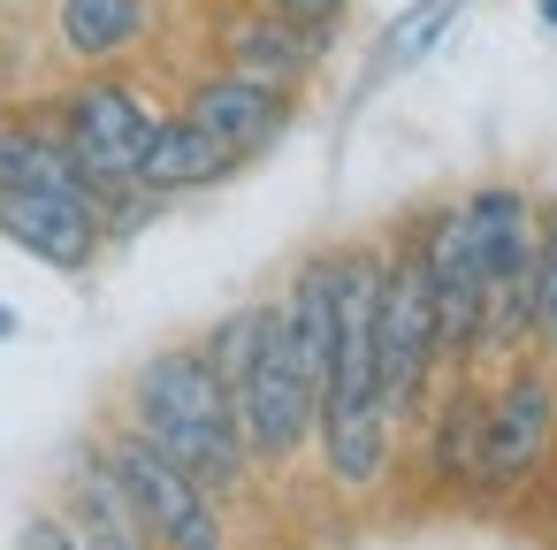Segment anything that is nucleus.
I'll return each mask as SVG.
<instances>
[{
    "instance_id": "obj_1",
    "label": "nucleus",
    "mask_w": 557,
    "mask_h": 550,
    "mask_svg": "<svg viewBox=\"0 0 557 550\" xmlns=\"http://www.w3.org/2000/svg\"><path fill=\"white\" fill-rule=\"evenodd\" d=\"M123 428H138L153 451H169L191 481H207L214 497L252 481V451L237 436V405L230 382L214 375V359L199 344H161L131 367L123 390Z\"/></svg>"
},
{
    "instance_id": "obj_2",
    "label": "nucleus",
    "mask_w": 557,
    "mask_h": 550,
    "mask_svg": "<svg viewBox=\"0 0 557 550\" xmlns=\"http://www.w3.org/2000/svg\"><path fill=\"white\" fill-rule=\"evenodd\" d=\"M230 405H237V436L252 451V466L283 474L306 443H313V420H321V398L290 352V329H283V306L268 298L260 306V337H252V359L245 375L230 382Z\"/></svg>"
},
{
    "instance_id": "obj_3",
    "label": "nucleus",
    "mask_w": 557,
    "mask_h": 550,
    "mask_svg": "<svg viewBox=\"0 0 557 550\" xmlns=\"http://www.w3.org/2000/svg\"><path fill=\"white\" fill-rule=\"evenodd\" d=\"M443 367V337H435V291L420 276V253L397 245L382 260V306H374V382H382V413L397 428H412L428 413Z\"/></svg>"
},
{
    "instance_id": "obj_4",
    "label": "nucleus",
    "mask_w": 557,
    "mask_h": 550,
    "mask_svg": "<svg viewBox=\"0 0 557 550\" xmlns=\"http://www.w3.org/2000/svg\"><path fill=\"white\" fill-rule=\"evenodd\" d=\"M100 459H108V474L123 481V497H131V512H138V527H146L153 550H230L222 497H214L207 481H191L169 451H153L138 428H115V436L100 443Z\"/></svg>"
},
{
    "instance_id": "obj_5",
    "label": "nucleus",
    "mask_w": 557,
    "mask_h": 550,
    "mask_svg": "<svg viewBox=\"0 0 557 550\" xmlns=\"http://www.w3.org/2000/svg\"><path fill=\"white\" fill-rule=\"evenodd\" d=\"M557 443V382L534 359H504L488 405H481V451H473V481L481 497H511L549 466Z\"/></svg>"
},
{
    "instance_id": "obj_6",
    "label": "nucleus",
    "mask_w": 557,
    "mask_h": 550,
    "mask_svg": "<svg viewBox=\"0 0 557 550\" xmlns=\"http://www.w3.org/2000/svg\"><path fill=\"white\" fill-rule=\"evenodd\" d=\"M153 123H161L153 100H146L131 77H115V70L77 77V85L62 93V115H54L70 161H77L92 184H131V169H138V154H146V138H153Z\"/></svg>"
},
{
    "instance_id": "obj_7",
    "label": "nucleus",
    "mask_w": 557,
    "mask_h": 550,
    "mask_svg": "<svg viewBox=\"0 0 557 550\" xmlns=\"http://www.w3.org/2000/svg\"><path fill=\"white\" fill-rule=\"evenodd\" d=\"M184 115H191L207 138H222L237 161H260V154L283 146V131H290V115H298V93L252 85V77H237V70L214 62L207 77L184 85Z\"/></svg>"
},
{
    "instance_id": "obj_8",
    "label": "nucleus",
    "mask_w": 557,
    "mask_h": 550,
    "mask_svg": "<svg viewBox=\"0 0 557 550\" xmlns=\"http://www.w3.org/2000/svg\"><path fill=\"white\" fill-rule=\"evenodd\" d=\"M0 237L54 276H92V260L108 253L100 207L77 192H0Z\"/></svg>"
},
{
    "instance_id": "obj_9",
    "label": "nucleus",
    "mask_w": 557,
    "mask_h": 550,
    "mask_svg": "<svg viewBox=\"0 0 557 550\" xmlns=\"http://www.w3.org/2000/svg\"><path fill=\"white\" fill-rule=\"evenodd\" d=\"M214 54H222V70H237V77H252V85H275V93H298L313 70H321V39L313 32H298V24H283V16H268L260 0H245V9H230L222 24H214Z\"/></svg>"
},
{
    "instance_id": "obj_10",
    "label": "nucleus",
    "mask_w": 557,
    "mask_h": 550,
    "mask_svg": "<svg viewBox=\"0 0 557 550\" xmlns=\"http://www.w3.org/2000/svg\"><path fill=\"white\" fill-rule=\"evenodd\" d=\"M245 161L222 146V138H207L184 108L176 115H161L153 123V138H146V154H138V169H131V184H146V192H161V199H176V192H207V184H222V176H237Z\"/></svg>"
},
{
    "instance_id": "obj_11",
    "label": "nucleus",
    "mask_w": 557,
    "mask_h": 550,
    "mask_svg": "<svg viewBox=\"0 0 557 550\" xmlns=\"http://www.w3.org/2000/svg\"><path fill=\"white\" fill-rule=\"evenodd\" d=\"M153 39V0H54V47L77 70H115Z\"/></svg>"
},
{
    "instance_id": "obj_12",
    "label": "nucleus",
    "mask_w": 557,
    "mask_h": 550,
    "mask_svg": "<svg viewBox=\"0 0 557 550\" xmlns=\"http://www.w3.org/2000/svg\"><path fill=\"white\" fill-rule=\"evenodd\" d=\"M0 192H77L92 199L100 184L70 161L62 131L39 115H0Z\"/></svg>"
},
{
    "instance_id": "obj_13",
    "label": "nucleus",
    "mask_w": 557,
    "mask_h": 550,
    "mask_svg": "<svg viewBox=\"0 0 557 550\" xmlns=\"http://www.w3.org/2000/svg\"><path fill=\"white\" fill-rule=\"evenodd\" d=\"M481 405L488 390L458 367V390L428 413V481L435 489H466L473 481V451H481Z\"/></svg>"
},
{
    "instance_id": "obj_14",
    "label": "nucleus",
    "mask_w": 557,
    "mask_h": 550,
    "mask_svg": "<svg viewBox=\"0 0 557 550\" xmlns=\"http://www.w3.org/2000/svg\"><path fill=\"white\" fill-rule=\"evenodd\" d=\"M458 9L466 0H412V9L382 32V47H374V77H389V70H412V62H428L443 39H450V24H458Z\"/></svg>"
},
{
    "instance_id": "obj_15",
    "label": "nucleus",
    "mask_w": 557,
    "mask_h": 550,
    "mask_svg": "<svg viewBox=\"0 0 557 550\" xmlns=\"http://www.w3.org/2000/svg\"><path fill=\"white\" fill-rule=\"evenodd\" d=\"M268 16H283V24H298V32H313L321 47L336 39V24L351 16V0H260Z\"/></svg>"
},
{
    "instance_id": "obj_16",
    "label": "nucleus",
    "mask_w": 557,
    "mask_h": 550,
    "mask_svg": "<svg viewBox=\"0 0 557 550\" xmlns=\"http://www.w3.org/2000/svg\"><path fill=\"white\" fill-rule=\"evenodd\" d=\"M557 291V199L534 207V298Z\"/></svg>"
},
{
    "instance_id": "obj_17",
    "label": "nucleus",
    "mask_w": 557,
    "mask_h": 550,
    "mask_svg": "<svg viewBox=\"0 0 557 550\" xmlns=\"http://www.w3.org/2000/svg\"><path fill=\"white\" fill-rule=\"evenodd\" d=\"M16 550H85V542H77L70 512H32V520L16 527Z\"/></svg>"
},
{
    "instance_id": "obj_18",
    "label": "nucleus",
    "mask_w": 557,
    "mask_h": 550,
    "mask_svg": "<svg viewBox=\"0 0 557 550\" xmlns=\"http://www.w3.org/2000/svg\"><path fill=\"white\" fill-rule=\"evenodd\" d=\"M534 337L557 352V291H542V298H534Z\"/></svg>"
},
{
    "instance_id": "obj_19",
    "label": "nucleus",
    "mask_w": 557,
    "mask_h": 550,
    "mask_svg": "<svg viewBox=\"0 0 557 550\" xmlns=\"http://www.w3.org/2000/svg\"><path fill=\"white\" fill-rule=\"evenodd\" d=\"M534 16H542V32L557 39V0H534Z\"/></svg>"
},
{
    "instance_id": "obj_20",
    "label": "nucleus",
    "mask_w": 557,
    "mask_h": 550,
    "mask_svg": "<svg viewBox=\"0 0 557 550\" xmlns=\"http://www.w3.org/2000/svg\"><path fill=\"white\" fill-rule=\"evenodd\" d=\"M16 329H24V321H16V306H0V344H9Z\"/></svg>"
},
{
    "instance_id": "obj_21",
    "label": "nucleus",
    "mask_w": 557,
    "mask_h": 550,
    "mask_svg": "<svg viewBox=\"0 0 557 550\" xmlns=\"http://www.w3.org/2000/svg\"><path fill=\"white\" fill-rule=\"evenodd\" d=\"M0 9H16V0H0Z\"/></svg>"
}]
</instances>
